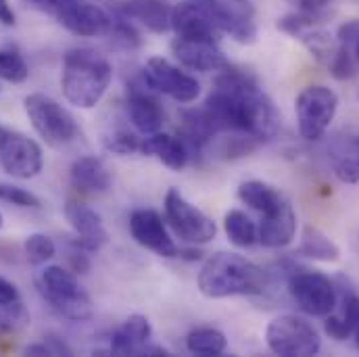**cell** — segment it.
I'll use <instances>...</instances> for the list:
<instances>
[{
    "label": "cell",
    "mask_w": 359,
    "mask_h": 357,
    "mask_svg": "<svg viewBox=\"0 0 359 357\" xmlns=\"http://www.w3.org/2000/svg\"><path fill=\"white\" fill-rule=\"evenodd\" d=\"M203 109L219 134H245L264 144L280 130V113L273 100L259 86L257 78L243 67L228 65L219 72Z\"/></svg>",
    "instance_id": "6da1fadb"
},
{
    "label": "cell",
    "mask_w": 359,
    "mask_h": 357,
    "mask_svg": "<svg viewBox=\"0 0 359 357\" xmlns=\"http://www.w3.org/2000/svg\"><path fill=\"white\" fill-rule=\"evenodd\" d=\"M196 284L209 299L253 297L266 290L268 274L238 253L219 251L203 264Z\"/></svg>",
    "instance_id": "7a4b0ae2"
},
{
    "label": "cell",
    "mask_w": 359,
    "mask_h": 357,
    "mask_svg": "<svg viewBox=\"0 0 359 357\" xmlns=\"http://www.w3.org/2000/svg\"><path fill=\"white\" fill-rule=\"evenodd\" d=\"M113 80V65L94 48H72L63 57L61 90L69 105L94 109Z\"/></svg>",
    "instance_id": "3957f363"
},
{
    "label": "cell",
    "mask_w": 359,
    "mask_h": 357,
    "mask_svg": "<svg viewBox=\"0 0 359 357\" xmlns=\"http://www.w3.org/2000/svg\"><path fill=\"white\" fill-rule=\"evenodd\" d=\"M38 290L42 299L61 318L72 322H86L94 316V305L90 295L78 280L74 269L63 266H48L38 278Z\"/></svg>",
    "instance_id": "277c9868"
},
{
    "label": "cell",
    "mask_w": 359,
    "mask_h": 357,
    "mask_svg": "<svg viewBox=\"0 0 359 357\" xmlns=\"http://www.w3.org/2000/svg\"><path fill=\"white\" fill-rule=\"evenodd\" d=\"M23 109L36 134L53 149H61L74 142L80 134L76 117L48 94H27L23 100Z\"/></svg>",
    "instance_id": "5b68a950"
},
{
    "label": "cell",
    "mask_w": 359,
    "mask_h": 357,
    "mask_svg": "<svg viewBox=\"0 0 359 357\" xmlns=\"http://www.w3.org/2000/svg\"><path fill=\"white\" fill-rule=\"evenodd\" d=\"M266 341L271 353L282 357H311L322 349V339L313 324L299 316H278L268 324Z\"/></svg>",
    "instance_id": "8992f818"
},
{
    "label": "cell",
    "mask_w": 359,
    "mask_h": 357,
    "mask_svg": "<svg viewBox=\"0 0 359 357\" xmlns=\"http://www.w3.org/2000/svg\"><path fill=\"white\" fill-rule=\"evenodd\" d=\"M288 292L297 307L313 318H326L339 299L334 282L318 269H290Z\"/></svg>",
    "instance_id": "52a82bcc"
},
{
    "label": "cell",
    "mask_w": 359,
    "mask_h": 357,
    "mask_svg": "<svg viewBox=\"0 0 359 357\" xmlns=\"http://www.w3.org/2000/svg\"><path fill=\"white\" fill-rule=\"evenodd\" d=\"M339 111V96L326 86H307L294 100L299 134L305 140H320L332 126Z\"/></svg>",
    "instance_id": "ba28073f"
},
{
    "label": "cell",
    "mask_w": 359,
    "mask_h": 357,
    "mask_svg": "<svg viewBox=\"0 0 359 357\" xmlns=\"http://www.w3.org/2000/svg\"><path fill=\"white\" fill-rule=\"evenodd\" d=\"M163 207H165V222L172 226L180 241L188 245H207L215 238L217 234L215 222L198 207L188 203L180 190L176 188L168 190Z\"/></svg>",
    "instance_id": "9c48e42d"
},
{
    "label": "cell",
    "mask_w": 359,
    "mask_h": 357,
    "mask_svg": "<svg viewBox=\"0 0 359 357\" xmlns=\"http://www.w3.org/2000/svg\"><path fill=\"white\" fill-rule=\"evenodd\" d=\"M215 27L238 44H253L257 38L255 11L249 0H194Z\"/></svg>",
    "instance_id": "30bf717a"
},
{
    "label": "cell",
    "mask_w": 359,
    "mask_h": 357,
    "mask_svg": "<svg viewBox=\"0 0 359 357\" xmlns=\"http://www.w3.org/2000/svg\"><path fill=\"white\" fill-rule=\"evenodd\" d=\"M0 168L4 174L17 180L36 178L44 168L42 147L15 130H2L0 134Z\"/></svg>",
    "instance_id": "8fae6325"
},
{
    "label": "cell",
    "mask_w": 359,
    "mask_h": 357,
    "mask_svg": "<svg viewBox=\"0 0 359 357\" xmlns=\"http://www.w3.org/2000/svg\"><path fill=\"white\" fill-rule=\"evenodd\" d=\"M142 78L149 84V88H153L157 94H165L182 105L194 102L201 94L198 80L182 72L163 57H151L142 69Z\"/></svg>",
    "instance_id": "7c38bea8"
},
{
    "label": "cell",
    "mask_w": 359,
    "mask_h": 357,
    "mask_svg": "<svg viewBox=\"0 0 359 357\" xmlns=\"http://www.w3.org/2000/svg\"><path fill=\"white\" fill-rule=\"evenodd\" d=\"M132 238L159 257H178V245L168 232L163 217L155 209H136L130 215Z\"/></svg>",
    "instance_id": "4fadbf2b"
},
{
    "label": "cell",
    "mask_w": 359,
    "mask_h": 357,
    "mask_svg": "<svg viewBox=\"0 0 359 357\" xmlns=\"http://www.w3.org/2000/svg\"><path fill=\"white\" fill-rule=\"evenodd\" d=\"M155 94L157 92L149 88L142 76L128 86V115L136 132L142 136L161 132L163 121H165L163 107Z\"/></svg>",
    "instance_id": "5bb4252c"
},
{
    "label": "cell",
    "mask_w": 359,
    "mask_h": 357,
    "mask_svg": "<svg viewBox=\"0 0 359 357\" xmlns=\"http://www.w3.org/2000/svg\"><path fill=\"white\" fill-rule=\"evenodd\" d=\"M57 21L74 36L80 38H96V36H107L113 17L107 15L100 6L76 0L74 4L65 6L59 15Z\"/></svg>",
    "instance_id": "9a60e30c"
},
{
    "label": "cell",
    "mask_w": 359,
    "mask_h": 357,
    "mask_svg": "<svg viewBox=\"0 0 359 357\" xmlns=\"http://www.w3.org/2000/svg\"><path fill=\"white\" fill-rule=\"evenodd\" d=\"M65 217L76 232V247L84 249L86 253L98 251L109 243V232L102 224V217L78 201H69L65 205Z\"/></svg>",
    "instance_id": "2e32d148"
},
{
    "label": "cell",
    "mask_w": 359,
    "mask_h": 357,
    "mask_svg": "<svg viewBox=\"0 0 359 357\" xmlns=\"http://www.w3.org/2000/svg\"><path fill=\"white\" fill-rule=\"evenodd\" d=\"M172 29L176 32V38H182V40L219 42V36H222V32L215 27L211 17L194 0H186L174 6Z\"/></svg>",
    "instance_id": "e0dca14e"
},
{
    "label": "cell",
    "mask_w": 359,
    "mask_h": 357,
    "mask_svg": "<svg viewBox=\"0 0 359 357\" xmlns=\"http://www.w3.org/2000/svg\"><path fill=\"white\" fill-rule=\"evenodd\" d=\"M172 53L180 61V65L192 72H222L230 65L224 50L217 42H198V40H182L176 38L172 42Z\"/></svg>",
    "instance_id": "ac0fdd59"
},
{
    "label": "cell",
    "mask_w": 359,
    "mask_h": 357,
    "mask_svg": "<svg viewBox=\"0 0 359 357\" xmlns=\"http://www.w3.org/2000/svg\"><path fill=\"white\" fill-rule=\"evenodd\" d=\"M151 337H153L151 320L142 314H134L111 335L109 356H144Z\"/></svg>",
    "instance_id": "d6986e66"
},
{
    "label": "cell",
    "mask_w": 359,
    "mask_h": 357,
    "mask_svg": "<svg viewBox=\"0 0 359 357\" xmlns=\"http://www.w3.org/2000/svg\"><path fill=\"white\" fill-rule=\"evenodd\" d=\"M117 13L130 21H138L153 34H165L172 29L174 6L168 0H123Z\"/></svg>",
    "instance_id": "ffe728a7"
},
{
    "label": "cell",
    "mask_w": 359,
    "mask_h": 357,
    "mask_svg": "<svg viewBox=\"0 0 359 357\" xmlns=\"http://www.w3.org/2000/svg\"><path fill=\"white\" fill-rule=\"evenodd\" d=\"M257 232H259V243L268 249L288 247L297 234V213H294L290 201H284L271 213L262 215Z\"/></svg>",
    "instance_id": "44dd1931"
},
{
    "label": "cell",
    "mask_w": 359,
    "mask_h": 357,
    "mask_svg": "<svg viewBox=\"0 0 359 357\" xmlns=\"http://www.w3.org/2000/svg\"><path fill=\"white\" fill-rule=\"evenodd\" d=\"M324 332L334 341H347L359 326V295L343 290L337 299L334 309L324 318Z\"/></svg>",
    "instance_id": "7402d4cb"
},
{
    "label": "cell",
    "mask_w": 359,
    "mask_h": 357,
    "mask_svg": "<svg viewBox=\"0 0 359 357\" xmlns=\"http://www.w3.org/2000/svg\"><path fill=\"white\" fill-rule=\"evenodd\" d=\"M142 153L157 157L163 166H168L174 172L184 170L190 161V151H188L186 142L182 140V136L163 134V132L144 136L142 138Z\"/></svg>",
    "instance_id": "603a6c76"
},
{
    "label": "cell",
    "mask_w": 359,
    "mask_h": 357,
    "mask_svg": "<svg viewBox=\"0 0 359 357\" xmlns=\"http://www.w3.org/2000/svg\"><path fill=\"white\" fill-rule=\"evenodd\" d=\"M69 178L78 190L92 192V194L107 192L111 186V174H109L104 161L98 157H92V155L80 157L72 163Z\"/></svg>",
    "instance_id": "cb8c5ba5"
},
{
    "label": "cell",
    "mask_w": 359,
    "mask_h": 357,
    "mask_svg": "<svg viewBox=\"0 0 359 357\" xmlns=\"http://www.w3.org/2000/svg\"><path fill=\"white\" fill-rule=\"evenodd\" d=\"M238 198L251 207L253 211L268 215L273 209H278L284 201H288L282 190H278L276 186H271L264 180H247L238 186Z\"/></svg>",
    "instance_id": "d4e9b609"
},
{
    "label": "cell",
    "mask_w": 359,
    "mask_h": 357,
    "mask_svg": "<svg viewBox=\"0 0 359 357\" xmlns=\"http://www.w3.org/2000/svg\"><path fill=\"white\" fill-rule=\"evenodd\" d=\"M294 255H301L305 260L313 262H324V264H334L341 260V249L339 245L320 228L316 226H305L301 234V245Z\"/></svg>",
    "instance_id": "484cf974"
},
{
    "label": "cell",
    "mask_w": 359,
    "mask_h": 357,
    "mask_svg": "<svg viewBox=\"0 0 359 357\" xmlns=\"http://www.w3.org/2000/svg\"><path fill=\"white\" fill-rule=\"evenodd\" d=\"M186 349L192 356L217 357L224 356L228 349V339L222 330L211 326H201L188 332L186 337Z\"/></svg>",
    "instance_id": "4316f807"
},
{
    "label": "cell",
    "mask_w": 359,
    "mask_h": 357,
    "mask_svg": "<svg viewBox=\"0 0 359 357\" xmlns=\"http://www.w3.org/2000/svg\"><path fill=\"white\" fill-rule=\"evenodd\" d=\"M224 230L228 241L234 247L241 249H249L255 243H259V232H257V224L241 209H230L224 217Z\"/></svg>",
    "instance_id": "83f0119b"
},
{
    "label": "cell",
    "mask_w": 359,
    "mask_h": 357,
    "mask_svg": "<svg viewBox=\"0 0 359 357\" xmlns=\"http://www.w3.org/2000/svg\"><path fill=\"white\" fill-rule=\"evenodd\" d=\"M334 176L343 184H358L359 182V136L341 144L332 159Z\"/></svg>",
    "instance_id": "f1b7e54d"
},
{
    "label": "cell",
    "mask_w": 359,
    "mask_h": 357,
    "mask_svg": "<svg viewBox=\"0 0 359 357\" xmlns=\"http://www.w3.org/2000/svg\"><path fill=\"white\" fill-rule=\"evenodd\" d=\"M29 78V65L17 48H0V80L23 84Z\"/></svg>",
    "instance_id": "f546056e"
},
{
    "label": "cell",
    "mask_w": 359,
    "mask_h": 357,
    "mask_svg": "<svg viewBox=\"0 0 359 357\" xmlns=\"http://www.w3.org/2000/svg\"><path fill=\"white\" fill-rule=\"evenodd\" d=\"M23 251L32 266H44L57 255V245L50 236H46L42 232H34L25 238Z\"/></svg>",
    "instance_id": "4dcf8cb0"
},
{
    "label": "cell",
    "mask_w": 359,
    "mask_h": 357,
    "mask_svg": "<svg viewBox=\"0 0 359 357\" xmlns=\"http://www.w3.org/2000/svg\"><path fill=\"white\" fill-rule=\"evenodd\" d=\"M326 67H328V72H330V76L334 80L345 82V80H351V78L358 76L359 61L355 59V55H353V48L339 44L337 53L332 55V59L328 61Z\"/></svg>",
    "instance_id": "1f68e13d"
},
{
    "label": "cell",
    "mask_w": 359,
    "mask_h": 357,
    "mask_svg": "<svg viewBox=\"0 0 359 357\" xmlns=\"http://www.w3.org/2000/svg\"><path fill=\"white\" fill-rule=\"evenodd\" d=\"M104 149L113 155H134L142 153V138L130 132H113L104 138Z\"/></svg>",
    "instance_id": "d6a6232c"
},
{
    "label": "cell",
    "mask_w": 359,
    "mask_h": 357,
    "mask_svg": "<svg viewBox=\"0 0 359 357\" xmlns=\"http://www.w3.org/2000/svg\"><path fill=\"white\" fill-rule=\"evenodd\" d=\"M0 201L6 205H15L21 209H38L40 207V198L15 184H0Z\"/></svg>",
    "instance_id": "836d02e7"
},
{
    "label": "cell",
    "mask_w": 359,
    "mask_h": 357,
    "mask_svg": "<svg viewBox=\"0 0 359 357\" xmlns=\"http://www.w3.org/2000/svg\"><path fill=\"white\" fill-rule=\"evenodd\" d=\"M107 36H111V40H115L117 44H121L126 48H136L140 44V36H138L136 27L130 23V19H126L121 15L119 17H113Z\"/></svg>",
    "instance_id": "e575fe53"
},
{
    "label": "cell",
    "mask_w": 359,
    "mask_h": 357,
    "mask_svg": "<svg viewBox=\"0 0 359 357\" xmlns=\"http://www.w3.org/2000/svg\"><path fill=\"white\" fill-rule=\"evenodd\" d=\"M286 2L292 4L299 13H303L316 21H324L332 6V0H286Z\"/></svg>",
    "instance_id": "d590c367"
},
{
    "label": "cell",
    "mask_w": 359,
    "mask_h": 357,
    "mask_svg": "<svg viewBox=\"0 0 359 357\" xmlns=\"http://www.w3.org/2000/svg\"><path fill=\"white\" fill-rule=\"evenodd\" d=\"M27 320V314L23 305H13V307H0V332L13 330L17 324H23Z\"/></svg>",
    "instance_id": "8d00e7d4"
},
{
    "label": "cell",
    "mask_w": 359,
    "mask_h": 357,
    "mask_svg": "<svg viewBox=\"0 0 359 357\" xmlns=\"http://www.w3.org/2000/svg\"><path fill=\"white\" fill-rule=\"evenodd\" d=\"M358 38L359 19H349V21H345V23L339 27V32H337V42L343 44V46H349V48H353V44H355Z\"/></svg>",
    "instance_id": "74e56055"
},
{
    "label": "cell",
    "mask_w": 359,
    "mask_h": 357,
    "mask_svg": "<svg viewBox=\"0 0 359 357\" xmlns=\"http://www.w3.org/2000/svg\"><path fill=\"white\" fill-rule=\"evenodd\" d=\"M27 6L40 11V13H48V15H59L65 6L74 4L76 0H23Z\"/></svg>",
    "instance_id": "f35d334b"
},
{
    "label": "cell",
    "mask_w": 359,
    "mask_h": 357,
    "mask_svg": "<svg viewBox=\"0 0 359 357\" xmlns=\"http://www.w3.org/2000/svg\"><path fill=\"white\" fill-rule=\"evenodd\" d=\"M19 303H21V297H19L17 286L11 280L0 276V307H13Z\"/></svg>",
    "instance_id": "ab89813d"
},
{
    "label": "cell",
    "mask_w": 359,
    "mask_h": 357,
    "mask_svg": "<svg viewBox=\"0 0 359 357\" xmlns=\"http://www.w3.org/2000/svg\"><path fill=\"white\" fill-rule=\"evenodd\" d=\"M0 23L6 25V27H13L17 23L15 11H13V6H11L8 0H0Z\"/></svg>",
    "instance_id": "60d3db41"
},
{
    "label": "cell",
    "mask_w": 359,
    "mask_h": 357,
    "mask_svg": "<svg viewBox=\"0 0 359 357\" xmlns=\"http://www.w3.org/2000/svg\"><path fill=\"white\" fill-rule=\"evenodd\" d=\"M44 343L50 347L53 356H72V349H69V347L65 345V341H61L59 337H46Z\"/></svg>",
    "instance_id": "b9f144b4"
},
{
    "label": "cell",
    "mask_w": 359,
    "mask_h": 357,
    "mask_svg": "<svg viewBox=\"0 0 359 357\" xmlns=\"http://www.w3.org/2000/svg\"><path fill=\"white\" fill-rule=\"evenodd\" d=\"M25 353L27 356H53L50 347L46 343H34V345H27L25 347Z\"/></svg>",
    "instance_id": "7bdbcfd3"
},
{
    "label": "cell",
    "mask_w": 359,
    "mask_h": 357,
    "mask_svg": "<svg viewBox=\"0 0 359 357\" xmlns=\"http://www.w3.org/2000/svg\"><path fill=\"white\" fill-rule=\"evenodd\" d=\"M353 55H355V59L359 61V38L355 40V44H353Z\"/></svg>",
    "instance_id": "ee69618b"
},
{
    "label": "cell",
    "mask_w": 359,
    "mask_h": 357,
    "mask_svg": "<svg viewBox=\"0 0 359 357\" xmlns=\"http://www.w3.org/2000/svg\"><path fill=\"white\" fill-rule=\"evenodd\" d=\"M353 337H355V345H358V349H359V326H358V330L353 332Z\"/></svg>",
    "instance_id": "f6af8a7d"
},
{
    "label": "cell",
    "mask_w": 359,
    "mask_h": 357,
    "mask_svg": "<svg viewBox=\"0 0 359 357\" xmlns=\"http://www.w3.org/2000/svg\"><path fill=\"white\" fill-rule=\"evenodd\" d=\"M2 224H4V220H2V213H0V230H2Z\"/></svg>",
    "instance_id": "bcb514c9"
},
{
    "label": "cell",
    "mask_w": 359,
    "mask_h": 357,
    "mask_svg": "<svg viewBox=\"0 0 359 357\" xmlns=\"http://www.w3.org/2000/svg\"><path fill=\"white\" fill-rule=\"evenodd\" d=\"M0 134H2V128H0Z\"/></svg>",
    "instance_id": "7dc6e473"
}]
</instances>
